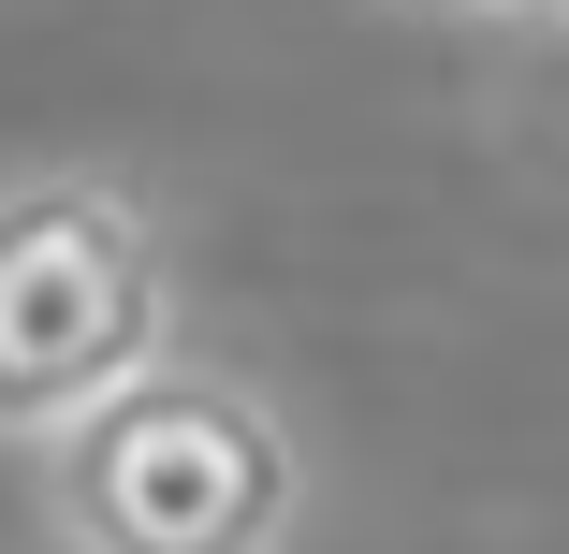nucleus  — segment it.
Segmentation results:
<instances>
[{
    "label": "nucleus",
    "mask_w": 569,
    "mask_h": 554,
    "mask_svg": "<svg viewBox=\"0 0 569 554\" xmlns=\"http://www.w3.org/2000/svg\"><path fill=\"white\" fill-rule=\"evenodd\" d=\"M161 351H176L161 219L118 175H16L0 190V437L44 453Z\"/></svg>",
    "instance_id": "obj_2"
},
{
    "label": "nucleus",
    "mask_w": 569,
    "mask_h": 554,
    "mask_svg": "<svg viewBox=\"0 0 569 554\" xmlns=\"http://www.w3.org/2000/svg\"><path fill=\"white\" fill-rule=\"evenodd\" d=\"M307 453L234 365H132L88 423L44 437V540L59 554H292Z\"/></svg>",
    "instance_id": "obj_1"
},
{
    "label": "nucleus",
    "mask_w": 569,
    "mask_h": 554,
    "mask_svg": "<svg viewBox=\"0 0 569 554\" xmlns=\"http://www.w3.org/2000/svg\"><path fill=\"white\" fill-rule=\"evenodd\" d=\"M555 44H569V0H555Z\"/></svg>",
    "instance_id": "obj_4"
},
{
    "label": "nucleus",
    "mask_w": 569,
    "mask_h": 554,
    "mask_svg": "<svg viewBox=\"0 0 569 554\" xmlns=\"http://www.w3.org/2000/svg\"><path fill=\"white\" fill-rule=\"evenodd\" d=\"M438 16H526V0H438Z\"/></svg>",
    "instance_id": "obj_3"
}]
</instances>
